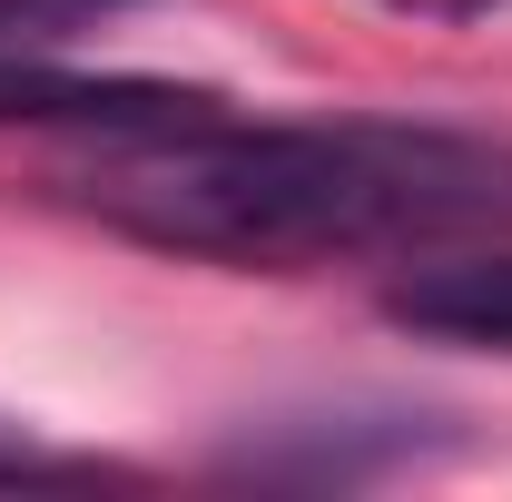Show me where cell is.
I'll return each instance as SVG.
<instances>
[{
    "label": "cell",
    "instance_id": "277c9868",
    "mask_svg": "<svg viewBox=\"0 0 512 502\" xmlns=\"http://www.w3.org/2000/svg\"><path fill=\"white\" fill-rule=\"evenodd\" d=\"M79 473H99L89 453H60V443H40L20 414H0V483H79Z\"/></svg>",
    "mask_w": 512,
    "mask_h": 502
},
{
    "label": "cell",
    "instance_id": "7a4b0ae2",
    "mask_svg": "<svg viewBox=\"0 0 512 502\" xmlns=\"http://www.w3.org/2000/svg\"><path fill=\"white\" fill-rule=\"evenodd\" d=\"M384 315L404 335H434V345H473V355H512V247L483 256H444V266H414L384 286Z\"/></svg>",
    "mask_w": 512,
    "mask_h": 502
},
{
    "label": "cell",
    "instance_id": "5b68a950",
    "mask_svg": "<svg viewBox=\"0 0 512 502\" xmlns=\"http://www.w3.org/2000/svg\"><path fill=\"white\" fill-rule=\"evenodd\" d=\"M394 20H434V30H463V20H483V10H503V0H375Z\"/></svg>",
    "mask_w": 512,
    "mask_h": 502
},
{
    "label": "cell",
    "instance_id": "3957f363",
    "mask_svg": "<svg viewBox=\"0 0 512 502\" xmlns=\"http://www.w3.org/2000/svg\"><path fill=\"white\" fill-rule=\"evenodd\" d=\"M119 10H138V0H0V60H50L60 40L119 20Z\"/></svg>",
    "mask_w": 512,
    "mask_h": 502
},
{
    "label": "cell",
    "instance_id": "6da1fadb",
    "mask_svg": "<svg viewBox=\"0 0 512 502\" xmlns=\"http://www.w3.org/2000/svg\"><path fill=\"white\" fill-rule=\"evenodd\" d=\"M50 188L138 247L286 276L503 237L512 138L424 119H227L207 99L158 128H99Z\"/></svg>",
    "mask_w": 512,
    "mask_h": 502
}]
</instances>
